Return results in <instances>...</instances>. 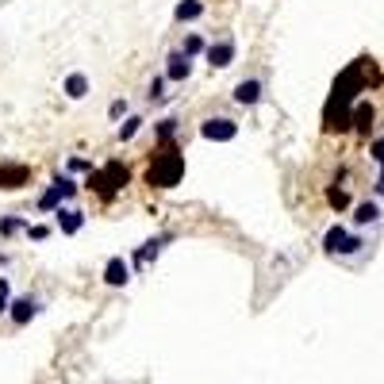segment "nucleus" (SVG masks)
<instances>
[{
	"instance_id": "nucleus-1",
	"label": "nucleus",
	"mask_w": 384,
	"mask_h": 384,
	"mask_svg": "<svg viewBox=\"0 0 384 384\" xmlns=\"http://www.w3.org/2000/svg\"><path fill=\"white\" fill-rule=\"evenodd\" d=\"M184 177V154L173 146V139L158 142V150L150 154V166H146V184L150 189H177Z\"/></svg>"
},
{
	"instance_id": "nucleus-2",
	"label": "nucleus",
	"mask_w": 384,
	"mask_h": 384,
	"mask_svg": "<svg viewBox=\"0 0 384 384\" xmlns=\"http://www.w3.org/2000/svg\"><path fill=\"white\" fill-rule=\"evenodd\" d=\"M127 181H131V169L119 158L108 162L104 169H89V189L101 192V200H116V192H123Z\"/></svg>"
},
{
	"instance_id": "nucleus-3",
	"label": "nucleus",
	"mask_w": 384,
	"mask_h": 384,
	"mask_svg": "<svg viewBox=\"0 0 384 384\" xmlns=\"http://www.w3.org/2000/svg\"><path fill=\"white\" fill-rule=\"evenodd\" d=\"M350 127H354V101L331 89V96H326V108H323V131H326V134H346Z\"/></svg>"
},
{
	"instance_id": "nucleus-4",
	"label": "nucleus",
	"mask_w": 384,
	"mask_h": 384,
	"mask_svg": "<svg viewBox=\"0 0 384 384\" xmlns=\"http://www.w3.org/2000/svg\"><path fill=\"white\" fill-rule=\"evenodd\" d=\"M361 238L358 234H350L346 227H331V231L323 234V250L331 254V258H350V254H358L361 250Z\"/></svg>"
},
{
	"instance_id": "nucleus-5",
	"label": "nucleus",
	"mask_w": 384,
	"mask_h": 384,
	"mask_svg": "<svg viewBox=\"0 0 384 384\" xmlns=\"http://www.w3.org/2000/svg\"><path fill=\"white\" fill-rule=\"evenodd\" d=\"M200 134L208 142H231L234 134H238V123L227 119V116H211V119H204V123H200Z\"/></svg>"
},
{
	"instance_id": "nucleus-6",
	"label": "nucleus",
	"mask_w": 384,
	"mask_h": 384,
	"mask_svg": "<svg viewBox=\"0 0 384 384\" xmlns=\"http://www.w3.org/2000/svg\"><path fill=\"white\" fill-rule=\"evenodd\" d=\"M31 181V166H24V162H0V189H24V184Z\"/></svg>"
},
{
	"instance_id": "nucleus-7",
	"label": "nucleus",
	"mask_w": 384,
	"mask_h": 384,
	"mask_svg": "<svg viewBox=\"0 0 384 384\" xmlns=\"http://www.w3.org/2000/svg\"><path fill=\"white\" fill-rule=\"evenodd\" d=\"M234 54H238V46H234V39L231 35H227V39H216L208 46V51H204V58L211 62V69H227L234 62Z\"/></svg>"
},
{
	"instance_id": "nucleus-8",
	"label": "nucleus",
	"mask_w": 384,
	"mask_h": 384,
	"mask_svg": "<svg viewBox=\"0 0 384 384\" xmlns=\"http://www.w3.org/2000/svg\"><path fill=\"white\" fill-rule=\"evenodd\" d=\"M189 77H192V58H189L184 51H173V54L166 58V81H177V85H181V81H189Z\"/></svg>"
},
{
	"instance_id": "nucleus-9",
	"label": "nucleus",
	"mask_w": 384,
	"mask_h": 384,
	"mask_svg": "<svg viewBox=\"0 0 384 384\" xmlns=\"http://www.w3.org/2000/svg\"><path fill=\"white\" fill-rule=\"evenodd\" d=\"M35 315H39V300H31V296H19V300L8 304V319L16 326H27Z\"/></svg>"
},
{
	"instance_id": "nucleus-10",
	"label": "nucleus",
	"mask_w": 384,
	"mask_h": 384,
	"mask_svg": "<svg viewBox=\"0 0 384 384\" xmlns=\"http://www.w3.org/2000/svg\"><path fill=\"white\" fill-rule=\"evenodd\" d=\"M261 92H265V85H261L258 77H250V81H238V85H234V104L254 108V104L261 101Z\"/></svg>"
},
{
	"instance_id": "nucleus-11",
	"label": "nucleus",
	"mask_w": 384,
	"mask_h": 384,
	"mask_svg": "<svg viewBox=\"0 0 384 384\" xmlns=\"http://www.w3.org/2000/svg\"><path fill=\"white\" fill-rule=\"evenodd\" d=\"M131 281V265H127L123 258H108V265H104V284H112V288H123V284Z\"/></svg>"
},
{
	"instance_id": "nucleus-12",
	"label": "nucleus",
	"mask_w": 384,
	"mask_h": 384,
	"mask_svg": "<svg viewBox=\"0 0 384 384\" xmlns=\"http://www.w3.org/2000/svg\"><path fill=\"white\" fill-rule=\"evenodd\" d=\"M373 116H376V112H373V104H369V101H354V131H358V134H365V139L373 134Z\"/></svg>"
},
{
	"instance_id": "nucleus-13",
	"label": "nucleus",
	"mask_w": 384,
	"mask_h": 384,
	"mask_svg": "<svg viewBox=\"0 0 384 384\" xmlns=\"http://www.w3.org/2000/svg\"><path fill=\"white\" fill-rule=\"evenodd\" d=\"M54 216H58V231L62 234H77L85 227V211H77V208H58Z\"/></svg>"
},
{
	"instance_id": "nucleus-14",
	"label": "nucleus",
	"mask_w": 384,
	"mask_h": 384,
	"mask_svg": "<svg viewBox=\"0 0 384 384\" xmlns=\"http://www.w3.org/2000/svg\"><path fill=\"white\" fill-rule=\"evenodd\" d=\"M381 219V204L376 200H361L358 208H354V227H369Z\"/></svg>"
},
{
	"instance_id": "nucleus-15",
	"label": "nucleus",
	"mask_w": 384,
	"mask_h": 384,
	"mask_svg": "<svg viewBox=\"0 0 384 384\" xmlns=\"http://www.w3.org/2000/svg\"><path fill=\"white\" fill-rule=\"evenodd\" d=\"M62 92H66L69 101H85V96H89V77H85V73H69L66 85H62Z\"/></svg>"
},
{
	"instance_id": "nucleus-16",
	"label": "nucleus",
	"mask_w": 384,
	"mask_h": 384,
	"mask_svg": "<svg viewBox=\"0 0 384 384\" xmlns=\"http://www.w3.org/2000/svg\"><path fill=\"white\" fill-rule=\"evenodd\" d=\"M200 16H204V0H181L173 12L177 24H192V19H200Z\"/></svg>"
},
{
	"instance_id": "nucleus-17",
	"label": "nucleus",
	"mask_w": 384,
	"mask_h": 384,
	"mask_svg": "<svg viewBox=\"0 0 384 384\" xmlns=\"http://www.w3.org/2000/svg\"><path fill=\"white\" fill-rule=\"evenodd\" d=\"M62 200H66V192H62L58 177H54V184L39 196V211H58V208H62Z\"/></svg>"
},
{
	"instance_id": "nucleus-18",
	"label": "nucleus",
	"mask_w": 384,
	"mask_h": 384,
	"mask_svg": "<svg viewBox=\"0 0 384 384\" xmlns=\"http://www.w3.org/2000/svg\"><path fill=\"white\" fill-rule=\"evenodd\" d=\"M354 66H358V73H361V81H365V89H376V85H381V69H376L373 58H358Z\"/></svg>"
},
{
	"instance_id": "nucleus-19",
	"label": "nucleus",
	"mask_w": 384,
	"mask_h": 384,
	"mask_svg": "<svg viewBox=\"0 0 384 384\" xmlns=\"http://www.w3.org/2000/svg\"><path fill=\"white\" fill-rule=\"evenodd\" d=\"M162 246H166V238H150V243H142V250L134 254V269H142L150 258H158L162 254Z\"/></svg>"
},
{
	"instance_id": "nucleus-20",
	"label": "nucleus",
	"mask_w": 384,
	"mask_h": 384,
	"mask_svg": "<svg viewBox=\"0 0 384 384\" xmlns=\"http://www.w3.org/2000/svg\"><path fill=\"white\" fill-rule=\"evenodd\" d=\"M19 231H27L24 216H4L0 219V238H12V234H19Z\"/></svg>"
},
{
	"instance_id": "nucleus-21",
	"label": "nucleus",
	"mask_w": 384,
	"mask_h": 384,
	"mask_svg": "<svg viewBox=\"0 0 384 384\" xmlns=\"http://www.w3.org/2000/svg\"><path fill=\"white\" fill-rule=\"evenodd\" d=\"M139 131H142V119L139 116H127L123 123H119V142H131Z\"/></svg>"
},
{
	"instance_id": "nucleus-22",
	"label": "nucleus",
	"mask_w": 384,
	"mask_h": 384,
	"mask_svg": "<svg viewBox=\"0 0 384 384\" xmlns=\"http://www.w3.org/2000/svg\"><path fill=\"white\" fill-rule=\"evenodd\" d=\"M181 51L189 54V58H196V54H204L208 51V42L200 39V35H184V42H181Z\"/></svg>"
},
{
	"instance_id": "nucleus-23",
	"label": "nucleus",
	"mask_w": 384,
	"mask_h": 384,
	"mask_svg": "<svg viewBox=\"0 0 384 384\" xmlns=\"http://www.w3.org/2000/svg\"><path fill=\"white\" fill-rule=\"evenodd\" d=\"M326 204H331V208H350V192L346 189H326Z\"/></svg>"
},
{
	"instance_id": "nucleus-24",
	"label": "nucleus",
	"mask_w": 384,
	"mask_h": 384,
	"mask_svg": "<svg viewBox=\"0 0 384 384\" xmlns=\"http://www.w3.org/2000/svg\"><path fill=\"white\" fill-rule=\"evenodd\" d=\"M27 238H31V243H46V238H51V227H42V223H27Z\"/></svg>"
},
{
	"instance_id": "nucleus-25",
	"label": "nucleus",
	"mask_w": 384,
	"mask_h": 384,
	"mask_svg": "<svg viewBox=\"0 0 384 384\" xmlns=\"http://www.w3.org/2000/svg\"><path fill=\"white\" fill-rule=\"evenodd\" d=\"M8 304H12V288H8V277H0V315H8Z\"/></svg>"
},
{
	"instance_id": "nucleus-26",
	"label": "nucleus",
	"mask_w": 384,
	"mask_h": 384,
	"mask_svg": "<svg viewBox=\"0 0 384 384\" xmlns=\"http://www.w3.org/2000/svg\"><path fill=\"white\" fill-rule=\"evenodd\" d=\"M173 134H177V119H173V116H169V119H162V123H158V142L173 139Z\"/></svg>"
},
{
	"instance_id": "nucleus-27",
	"label": "nucleus",
	"mask_w": 384,
	"mask_h": 384,
	"mask_svg": "<svg viewBox=\"0 0 384 384\" xmlns=\"http://www.w3.org/2000/svg\"><path fill=\"white\" fill-rule=\"evenodd\" d=\"M369 158H373L376 166L384 169V139H373V142H369Z\"/></svg>"
},
{
	"instance_id": "nucleus-28",
	"label": "nucleus",
	"mask_w": 384,
	"mask_h": 384,
	"mask_svg": "<svg viewBox=\"0 0 384 384\" xmlns=\"http://www.w3.org/2000/svg\"><path fill=\"white\" fill-rule=\"evenodd\" d=\"M162 96H166V73L150 81V101H162Z\"/></svg>"
},
{
	"instance_id": "nucleus-29",
	"label": "nucleus",
	"mask_w": 384,
	"mask_h": 384,
	"mask_svg": "<svg viewBox=\"0 0 384 384\" xmlns=\"http://www.w3.org/2000/svg\"><path fill=\"white\" fill-rule=\"evenodd\" d=\"M58 184H62V192H66V200H73V196H77V189H81V184H77L73 177H58Z\"/></svg>"
},
{
	"instance_id": "nucleus-30",
	"label": "nucleus",
	"mask_w": 384,
	"mask_h": 384,
	"mask_svg": "<svg viewBox=\"0 0 384 384\" xmlns=\"http://www.w3.org/2000/svg\"><path fill=\"white\" fill-rule=\"evenodd\" d=\"M108 116H112V119H123V116H127V101H112Z\"/></svg>"
},
{
	"instance_id": "nucleus-31",
	"label": "nucleus",
	"mask_w": 384,
	"mask_h": 384,
	"mask_svg": "<svg viewBox=\"0 0 384 384\" xmlns=\"http://www.w3.org/2000/svg\"><path fill=\"white\" fill-rule=\"evenodd\" d=\"M69 169H73V173H89L92 162H85V158H69Z\"/></svg>"
},
{
	"instance_id": "nucleus-32",
	"label": "nucleus",
	"mask_w": 384,
	"mask_h": 384,
	"mask_svg": "<svg viewBox=\"0 0 384 384\" xmlns=\"http://www.w3.org/2000/svg\"><path fill=\"white\" fill-rule=\"evenodd\" d=\"M376 196H384V169H381V177H376Z\"/></svg>"
}]
</instances>
